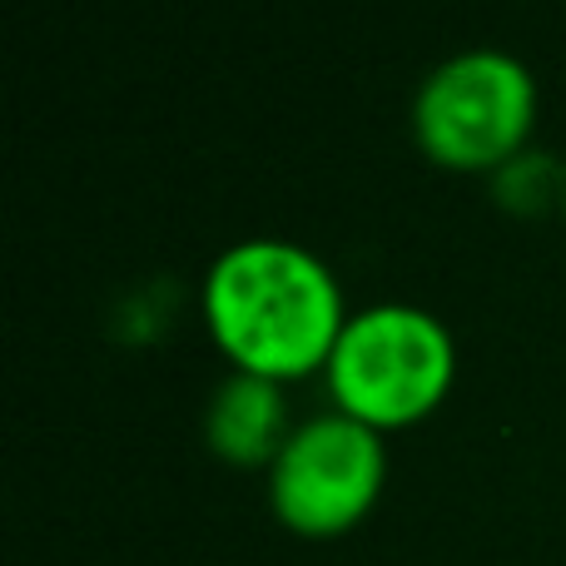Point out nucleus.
Returning a JSON list of instances; mask_svg holds the SVG:
<instances>
[{"instance_id":"f257e3e1","label":"nucleus","mask_w":566,"mask_h":566,"mask_svg":"<svg viewBox=\"0 0 566 566\" xmlns=\"http://www.w3.org/2000/svg\"><path fill=\"white\" fill-rule=\"evenodd\" d=\"M205 328L234 373L293 382L323 373L348 308L333 269L293 239H239L199 289Z\"/></svg>"},{"instance_id":"f03ea898","label":"nucleus","mask_w":566,"mask_h":566,"mask_svg":"<svg viewBox=\"0 0 566 566\" xmlns=\"http://www.w3.org/2000/svg\"><path fill=\"white\" fill-rule=\"evenodd\" d=\"M458 378V343L438 313L418 303H368L348 313L323 368L338 412L388 432L432 418Z\"/></svg>"},{"instance_id":"7ed1b4c3","label":"nucleus","mask_w":566,"mask_h":566,"mask_svg":"<svg viewBox=\"0 0 566 566\" xmlns=\"http://www.w3.org/2000/svg\"><path fill=\"white\" fill-rule=\"evenodd\" d=\"M537 125V80L507 50H458L422 75L412 135L448 169H502L527 149Z\"/></svg>"},{"instance_id":"20e7f679","label":"nucleus","mask_w":566,"mask_h":566,"mask_svg":"<svg viewBox=\"0 0 566 566\" xmlns=\"http://www.w3.org/2000/svg\"><path fill=\"white\" fill-rule=\"evenodd\" d=\"M388 488V442L348 412H313L293 422L269 468V507L293 537L328 542L368 522Z\"/></svg>"},{"instance_id":"39448f33","label":"nucleus","mask_w":566,"mask_h":566,"mask_svg":"<svg viewBox=\"0 0 566 566\" xmlns=\"http://www.w3.org/2000/svg\"><path fill=\"white\" fill-rule=\"evenodd\" d=\"M289 398L283 382L254 378V373H229L205 408V442L229 468H274L279 448L289 442Z\"/></svg>"}]
</instances>
